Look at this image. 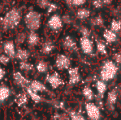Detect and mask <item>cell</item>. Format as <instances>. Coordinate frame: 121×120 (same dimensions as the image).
Wrapping results in <instances>:
<instances>
[{
	"mask_svg": "<svg viewBox=\"0 0 121 120\" xmlns=\"http://www.w3.org/2000/svg\"><path fill=\"white\" fill-rule=\"evenodd\" d=\"M22 18L21 11L16 7L8 11L3 17L0 18V25L4 30L15 29L21 23Z\"/></svg>",
	"mask_w": 121,
	"mask_h": 120,
	"instance_id": "obj_1",
	"label": "cell"
},
{
	"mask_svg": "<svg viewBox=\"0 0 121 120\" xmlns=\"http://www.w3.org/2000/svg\"><path fill=\"white\" fill-rule=\"evenodd\" d=\"M119 71V66L111 59H106L102 63L100 71V79L106 83L113 81Z\"/></svg>",
	"mask_w": 121,
	"mask_h": 120,
	"instance_id": "obj_2",
	"label": "cell"
},
{
	"mask_svg": "<svg viewBox=\"0 0 121 120\" xmlns=\"http://www.w3.org/2000/svg\"><path fill=\"white\" fill-rule=\"evenodd\" d=\"M24 23L27 29L30 32H35L41 26V13L35 10L28 11L24 16Z\"/></svg>",
	"mask_w": 121,
	"mask_h": 120,
	"instance_id": "obj_3",
	"label": "cell"
},
{
	"mask_svg": "<svg viewBox=\"0 0 121 120\" xmlns=\"http://www.w3.org/2000/svg\"><path fill=\"white\" fill-rule=\"evenodd\" d=\"M85 111L89 120H101L102 113L100 108L93 102H87L85 104Z\"/></svg>",
	"mask_w": 121,
	"mask_h": 120,
	"instance_id": "obj_4",
	"label": "cell"
},
{
	"mask_svg": "<svg viewBox=\"0 0 121 120\" xmlns=\"http://www.w3.org/2000/svg\"><path fill=\"white\" fill-rule=\"evenodd\" d=\"M48 27L52 31H59L60 30L64 25V23L62 20V17L57 13L52 14L47 22Z\"/></svg>",
	"mask_w": 121,
	"mask_h": 120,
	"instance_id": "obj_5",
	"label": "cell"
},
{
	"mask_svg": "<svg viewBox=\"0 0 121 120\" xmlns=\"http://www.w3.org/2000/svg\"><path fill=\"white\" fill-rule=\"evenodd\" d=\"M79 46L82 52L86 55H91L94 52V44L90 37H81L79 39Z\"/></svg>",
	"mask_w": 121,
	"mask_h": 120,
	"instance_id": "obj_6",
	"label": "cell"
},
{
	"mask_svg": "<svg viewBox=\"0 0 121 120\" xmlns=\"http://www.w3.org/2000/svg\"><path fill=\"white\" fill-rule=\"evenodd\" d=\"M55 64L58 70H68L71 66V59L66 54H60L57 55Z\"/></svg>",
	"mask_w": 121,
	"mask_h": 120,
	"instance_id": "obj_7",
	"label": "cell"
},
{
	"mask_svg": "<svg viewBox=\"0 0 121 120\" xmlns=\"http://www.w3.org/2000/svg\"><path fill=\"white\" fill-rule=\"evenodd\" d=\"M46 81L54 89L57 88L61 86H63L65 83L60 75L57 72H54L51 74H48L46 76Z\"/></svg>",
	"mask_w": 121,
	"mask_h": 120,
	"instance_id": "obj_8",
	"label": "cell"
},
{
	"mask_svg": "<svg viewBox=\"0 0 121 120\" xmlns=\"http://www.w3.org/2000/svg\"><path fill=\"white\" fill-rule=\"evenodd\" d=\"M69 84L74 86L78 84L81 81V74L77 67H70L68 69Z\"/></svg>",
	"mask_w": 121,
	"mask_h": 120,
	"instance_id": "obj_9",
	"label": "cell"
},
{
	"mask_svg": "<svg viewBox=\"0 0 121 120\" xmlns=\"http://www.w3.org/2000/svg\"><path fill=\"white\" fill-rule=\"evenodd\" d=\"M62 46L67 51L74 52L78 50L77 43L74 38L71 35H67L62 40Z\"/></svg>",
	"mask_w": 121,
	"mask_h": 120,
	"instance_id": "obj_10",
	"label": "cell"
},
{
	"mask_svg": "<svg viewBox=\"0 0 121 120\" xmlns=\"http://www.w3.org/2000/svg\"><path fill=\"white\" fill-rule=\"evenodd\" d=\"M3 51L4 54L6 56H8L10 59L14 58L16 53V46L14 42L11 40L6 41L3 45Z\"/></svg>",
	"mask_w": 121,
	"mask_h": 120,
	"instance_id": "obj_11",
	"label": "cell"
},
{
	"mask_svg": "<svg viewBox=\"0 0 121 120\" xmlns=\"http://www.w3.org/2000/svg\"><path fill=\"white\" fill-rule=\"evenodd\" d=\"M13 79L16 84L24 88H27L30 83L28 79L23 76V74L19 71H16L13 74Z\"/></svg>",
	"mask_w": 121,
	"mask_h": 120,
	"instance_id": "obj_12",
	"label": "cell"
},
{
	"mask_svg": "<svg viewBox=\"0 0 121 120\" xmlns=\"http://www.w3.org/2000/svg\"><path fill=\"white\" fill-rule=\"evenodd\" d=\"M118 98V92L116 88H113L108 93L107 95V105L110 108H114Z\"/></svg>",
	"mask_w": 121,
	"mask_h": 120,
	"instance_id": "obj_13",
	"label": "cell"
},
{
	"mask_svg": "<svg viewBox=\"0 0 121 120\" xmlns=\"http://www.w3.org/2000/svg\"><path fill=\"white\" fill-rule=\"evenodd\" d=\"M95 87H96V90L98 95L102 98L108 90L107 83L105 81H104L101 79H99L96 81Z\"/></svg>",
	"mask_w": 121,
	"mask_h": 120,
	"instance_id": "obj_14",
	"label": "cell"
},
{
	"mask_svg": "<svg viewBox=\"0 0 121 120\" xmlns=\"http://www.w3.org/2000/svg\"><path fill=\"white\" fill-rule=\"evenodd\" d=\"M28 88L31 91L37 93H41V92H45L47 91V88L45 87V86L42 82L37 81V80H34L31 81Z\"/></svg>",
	"mask_w": 121,
	"mask_h": 120,
	"instance_id": "obj_15",
	"label": "cell"
},
{
	"mask_svg": "<svg viewBox=\"0 0 121 120\" xmlns=\"http://www.w3.org/2000/svg\"><path fill=\"white\" fill-rule=\"evenodd\" d=\"M103 37L106 42L112 44L117 41L118 35L110 29H106L103 33Z\"/></svg>",
	"mask_w": 121,
	"mask_h": 120,
	"instance_id": "obj_16",
	"label": "cell"
},
{
	"mask_svg": "<svg viewBox=\"0 0 121 120\" xmlns=\"http://www.w3.org/2000/svg\"><path fill=\"white\" fill-rule=\"evenodd\" d=\"M82 95L88 102H91L95 98V93L89 86H85L82 89Z\"/></svg>",
	"mask_w": 121,
	"mask_h": 120,
	"instance_id": "obj_17",
	"label": "cell"
},
{
	"mask_svg": "<svg viewBox=\"0 0 121 120\" xmlns=\"http://www.w3.org/2000/svg\"><path fill=\"white\" fill-rule=\"evenodd\" d=\"M76 17L79 20H85L91 16V11L86 8H80L76 11Z\"/></svg>",
	"mask_w": 121,
	"mask_h": 120,
	"instance_id": "obj_18",
	"label": "cell"
},
{
	"mask_svg": "<svg viewBox=\"0 0 121 120\" xmlns=\"http://www.w3.org/2000/svg\"><path fill=\"white\" fill-rule=\"evenodd\" d=\"M26 40L30 46H36L40 42V37L35 32H30L27 35Z\"/></svg>",
	"mask_w": 121,
	"mask_h": 120,
	"instance_id": "obj_19",
	"label": "cell"
},
{
	"mask_svg": "<svg viewBox=\"0 0 121 120\" xmlns=\"http://www.w3.org/2000/svg\"><path fill=\"white\" fill-rule=\"evenodd\" d=\"M30 57V52L26 49L20 48L16 51L15 57L21 62H26Z\"/></svg>",
	"mask_w": 121,
	"mask_h": 120,
	"instance_id": "obj_20",
	"label": "cell"
},
{
	"mask_svg": "<svg viewBox=\"0 0 121 120\" xmlns=\"http://www.w3.org/2000/svg\"><path fill=\"white\" fill-rule=\"evenodd\" d=\"M55 49V44L51 40H46L43 42L41 47L42 53L45 54H48L51 53Z\"/></svg>",
	"mask_w": 121,
	"mask_h": 120,
	"instance_id": "obj_21",
	"label": "cell"
},
{
	"mask_svg": "<svg viewBox=\"0 0 121 120\" xmlns=\"http://www.w3.org/2000/svg\"><path fill=\"white\" fill-rule=\"evenodd\" d=\"M10 89L6 86H0V102H4L10 96Z\"/></svg>",
	"mask_w": 121,
	"mask_h": 120,
	"instance_id": "obj_22",
	"label": "cell"
},
{
	"mask_svg": "<svg viewBox=\"0 0 121 120\" xmlns=\"http://www.w3.org/2000/svg\"><path fill=\"white\" fill-rule=\"evenodd\" d=\"M96 50L97 52L101 54V55H106L108 54V50H107V46L106 45L101 41V40H97L96 42Z\"/></svg>",
	"mask_w": 121,
	"mask_h": 120,
	"instance_id": "obj_23",
	"label": "cell"
},
{
	"mask_svg": "<svg viewBox=\"0 0 121 120\" xmlns=\"http://www.w3.org/2000/svg\"><path fill=\"white\" fill-rule=\"evenodd\" d=\"M28 97L26 93H20L16 96V103L18 106L21 107L26 105L28 103Z\"/></svg>",
	"mask_w": 121,
	"mask_h": 120,
	"instance_id": "obj_24",
	"label": "cell"
},
{
	"mask_svg": "<svg viewBox=\"0 0 121 120\" xmlns=\"http://www.w3.org/2000/svg\"><path fill=\"white\" fill-rule=\"evenodd\" d=\"M110 30L116 33H119L121 30V21L118 19H113L110 24Z\"/></svg>",
	"mask_w": 121,
	"mask_h": 120,
	"instance_id": "obj_25",
	"label": "cell"
},
{
	"mask_svg": "<svg viewBox=\"0 0 121 120\" xmlns=\"http://www.w3.org/2000/svg\"><path fill=\"white\" fill-rule=\"evenodd\" d=\"M26 91H27V93H28V95H29V97H30V98H31V100H32L33 101H34L35 103H40V102L42 100V98H41V97L38 95V93L33 92V91H31L28 87L26 88Z\"/></svg>",
	"mask_w": 121,
	"mask_h": 120,
	"instance_id": "obj_26",
	"label": "cell"
},
{
	"mask_svg": "<svg viewBox=\"0 0 121 120\" xmlns=\"http://www.w3.org/2000/svg\"><path fill=\"white\" fill-rule=\"evenodd\" d=\"M48 66L47 63L43 61H40L36 64V69L39 73H41V74L45 73L48 71Z\"/></svg>",
	"mask_w": 121,
	"mask_h": 120,
	"instance_id": "obj_27",
	"label": "cell"
},
{
	"mask_svg": "<svg viewBox=\"0 0 121 120\" xmlns=\"http://www.w3.org/2000/svg\"><path fill=\"white\" fill-rule=\"evenodd\" d=\"M91 25H95V26H102L104 25V20L102 18L101 16H95L94 18H91V20L90 21Z\"/></svg>",
	"mask_w": 121,
	"mask_h": 120,
	"instance_id": "obj_28",
	"label": "cell"
},
{
	"mask_svg": "<svg viewBox=\"0 0 121 120\" xmlns=\"http://www.w3.org/2000/svg\"><path fill=\"white\" fill-rule=\"evenodd\" d=\"M19 67L21 70L25 71H33L34 69L33 65L30 63H28L27 61L21 62L19 64Z\"/></svg>",
	"mask_w": 121,
	"mask_h": 120,
	"instance_id": "obj_29",
	"label": "cell"
},
{
	"mask_svg": "<svg viewBox=\"0 0 121 120\" xmlns=\"http://www.w3.org/2000/svg\"><path fill=\"white\" fill-rule=\"evenodd\" d=\"M50 2V0H36L35 1L38 7L43 10H46Z\"/></svg>",
	"mask_w": 121,
	"mask_h": 120,
	"instance_id": "obj_30",
	"label": "cell"
},
{
	"mask_svg": "<svg viewBox=\"0 0 121 120\" xmlns=\"http://www.w3.org/2000/svg\"><path fill=\"white\" fill-rule=\"evenodd\" d=\"M69 117L71 120H86L82 114L75 111H71L69 112Z\"/></svg>",
	"mask_w": 121,
	"mask_h": 120,
	"instance_id": "obj_31",
	"label": "cell"
},
{
	"mask_svg": "<svg viewBox=\"0 0 121 120\" xmlns=\"http://www.w3.org/2000/svg\"><path fill=\"white\" fill-rule=\"evenodd\" d=\"M79 31L80 34L82 35V37H90L91 35V30L86 26H80L79 28Z\"/></svg>",
	"mask_w": 121,
	"mask_h": 120,
	"instance_id": "obj_32",
	"label": "cell"
},
{
	"mask_svg": "<svg viewBox=\"0 0 121 120\" xmlns=\"http://www.w3.org/2000/svg\"><path fill=\"white\" fill-rule=\"evenodd\" d=\"M57 10H58V5L55 2H50V4H49L48 7L46 9V12L48 14H52L55 11H57Z\"/></svg>",
	"mask_w": 121,
	"mask_h": 120,
	"instance_id": "obj_33",
	"label": "cell"
},
{
	"mask_svg": "<svg viewBox=\"0 0 121 120\" xmlns=\"http://www.w3.org/2000/svg\"><path fill=\"white\" fill-rule=\"evenodd\" d=\"M27 39V35L25 33H20L17 35L16 38V42L17 44L23 43Z\"/></svg>",
	"mask_w": 121,
	"mask_h": 120,
	"instance_id": "obj_34",
	"label": "cell"
},
{
	"mask_svg": "<svg viewBox=\"0 0 121 120\" xmlns=\"http://www.w3.org/2000/svg\"><path fill=\"white\" fill-rule=\"evenodd\" d=\"M118 66H121V52H116L113 55L112 59Z\"/></svg>",
	"mask_w": 121,
	"mask_h": 120,
	"instance_id": "obj_35",
	"label": "cell"
},
{
	"mask_svg": "<svg viewBox=\"0 0 121 120\" xmlns=\"http://www.w3.org/2000/svg\"><path fill=\"white\" fill-rule=\"evenodd\" d=\"M10 59H11L8 56H6L5 54L0 55V64H3V65L8 64V63L10 62Z\"/></svg>",
	"mask_w": 121,
	"mask_h": 120,
	"instance_id": "obj_36",
	"label": "cell"
},
{
	"mask_svg": "<svg viewBox=\"0 0 121 120\" xmlns=\"http://www.w3.org/2000/svg\"><path fill=\"white\" fill-rule=\"evenodd\" d=\"M86 2V0H72V6H76V7H80L84 5Z\"/></svg>",
	"mask_w": 121,
	"mask_h": 120,
	"instance_id": "obj_37",
	"label": "cell"
},
{
	"mask_svg": "<svg viewBox=\"0 0 121 120\" xmlns=\"http://www.w3.org/2000/svg\"><path fill=\"white\" fill-rule=\"evenodd\" d=\"M92 5L95 8L99 9V8H101L104 4L101 0H93L92 1Z\"/></svg>",
	"mask_w": 121,
	"mask_h": 120,
	"instance_id": "obj_38",
	"label": "cell"
},
{
	"mask_svg": "<svg viewBox=\"0 0 121 120\" xmlns=\"http://www.w3.org/2000/svg\"><path fill=\"white\" fill-rule=\"evenodd\" d=\"M62 20L63 23L65 24H70L72 22V18L69 14H64V16H62Z\"/></svg>",
	"mask_w": 121,
	"mask_h": 120,
	"instance_id": "obj_39",
	"label": "cell"
},
{
	"mask_svg": "<svg viewBox=\"0 0 121 120\" xmlns=\"http://www.w3.org/2000/svg\"><path fill=\"white\" fill-rule=\"evenodd\" d=\"M5 74H6V71H5V70H4L2 67H1V66H0V81H1V80L4 79V77Z\"/></svg>",
	"mask_w": 121,
	"mask_h": 120,
	"instance_id": "obj_40",
	"label": "cell"
},
{
	"mask_svg": "<svg viewBox=\"0 0 121 120\" xmlns=\"http://www.w3.org/2000/svg\"><path fill=\"white\" fill-rule=\"evenodd\" d=\"M104 3V4H106V5H109L112 3L113 0H101Z\"/></svg>",
	"mask_w": 121,
	"mask_h": 120,
	"instance_id": "obj_41",
	"label": "cell"
},
{
	"mask_svg": "<svg viewBox=\"0 0 121 120\" xmlns=\"http://www.w3.org/2000/svg\"><path fill=\"white\" fill-rule=\"evenodd\" d=\"M64 1L66 2V4H67V5L72 6V0H64Z\"/></svg>",
	"mask_w": 121,
	"mask_h": 120,
	"instance_id": "obj_42",
	"label": "cell"
},
{
	"mask_svg": "<svg viewBox=\"0 0 121 120\" xmlns=\"http://www.w3.org/2000/svg\"><path fill=\"white\" fill-rule=\"evenodd\" d=\"M1 30H0V38H1Z\"/></svg>",
	"mask_w": 121,
	"mask_h": 120,
	"instance_id": "obj_43",
	"label": "cell"
}]
</instances>
